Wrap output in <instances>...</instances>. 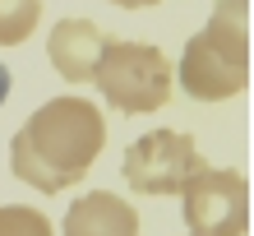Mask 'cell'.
<instances>
[{"label": "cell", "instance_id": "6", "mask_svg": "<svg viewBox=\"0 0 254 236\" xmlns=\"http://www.w3.org/2000/svg\"><path fill=\"white\" fill-rule=\"evenodd\" d=\"M102 47H107V33L93 19H61L47 37V56L65 83H93V65Z\"/></svg>", "mask_w": 254, "mask_h": 236}, {"label": "cell", "instance_id": "4", "mask_svg": "<svg viewBox=\"0 0 254 236\" xmlns=\"http://www.w3.org/2000/svg\"><path fill=\"white\" fill-rule=\"evenodd\" d=\"M203 167L199 144L181 130H153V135H139L125 149V185L139 190V195H181L190 185V176Z\"/></svg>", "mask_w": 254, "mask_h": 236}, {"label": "cell", "instance_id": "8", "mask_svg": "<svg viewBox=\"0 0 254 236\" xmlns=\"http://www.w3.org/2000/svg\"><path fill=\"white\" fill-rule=\"evenodd\" d=\"M37 19H42V0H0V47L28 42Z\"/></svg>", "mask_w": 254, "mask_h": 236}, {"label": "cell", "instance_id": "2", "mask_svg": "<svg viewBox=\"0 0 254 236\" xmlns=\"http://www.w3.org/2000/svg\"><path fill=\"white\" fill-rule=\"evenodd\" d=\"M181 88L194 102H227L250 83V0H217L208 23L185 42Z\"/></svg>", "mask_w": 254, "mask_h": 236}, {"label": "cell", "instance_id": "5", "mask_svg": "<svg viewBox=\"0 0 254 236\" xmlns=\"http://www.w3.org/2000/svg\"><path fill=\"white\" fill-rule=\"evenodd\" d=\"M190 236H245L250 232V185L241 171L203 167L181 190Z\"/></svg>", "mask_w": 254, "mask_h": 236}, {"label": "cell", "instance_id": "7", "mask_svg": "<svg viewBox=\"0 0 254 236\" xmlns=\"http://www.w3.org/2000/svg\"><path fill=\"white\" fill-rule=\"evenodd\" d=\"M65 236H139V213L111 190H88L65 209Z\"/></svg>", "mask_w": 254, "mask_h": 236}, {"label": "cell", "instance_id": "11", "mask_svg": "<svg viewBox=\"0 0 254 236\" xmlns=\"http://www.w3.org/2000/svg\"><path fill=\"white\" fill-rule=\"evenodd\" d=\"M9 83H14V79H9V65H0V102L9 97Z\"/></svg>", "mask_w": 254, "mask_h": 236}, {"label": "cell", "instance_id": "3", "mask_svg": "<svg viewBox=\"0 0 254 236\" xmlns=\"http://www.w3.org/2000/svg\"><path fill=\"white\" fill-rule=\"evenodd\" d=\"M97 93L125 116H148L171 97V61L153 42H111L93 65Z\"/></svg>", "mask_w": 254, "mask_h": 236}, {"label": "cell", "instance_id": "1", "mask_svg": "<svg viewBox=\"0 0 254 236\" xmlns=\"http://www.w3.org/2000/svg\"><path fill=\"white\" fill-rule=\"evenodd\" d=\"M107 144V121L88 97H51L19 125L9 144V171L42 195L79 185Z\"/></svg>", "mask_w": 254, "mask_h": 236}, {"label": "cell", "instance_id": "10", "mask_svg": "<svg viewBox=\"0 0 254 236\" xmlns=\"http://www.w3.org/2000/svg\"><path fill=\"white\" fill-rule=\"evenodd\" d=\"M111 5H121V9H148V5H157V0H111Z\"/></svg>", "mask_w": 254, "mask_h": 236}, {"label": "cell", "instance_id": "9", "mask_svg": "<svg viewBox=\"0 0 254 236\" xmlns=\"http://www.w3.org/2000/svg\"><path fill=\"white\" fill-rule=\"evenodd\" d=\"M0 236H56L47 213L28 209V204H5L0 209Z\"/></svg>", "mask_w": 254, "mask_h": 236}]
</instances>
